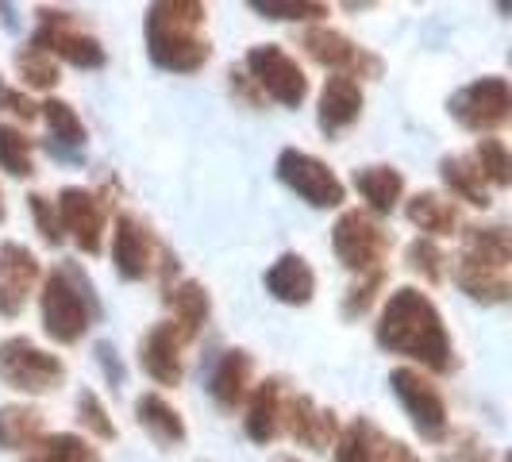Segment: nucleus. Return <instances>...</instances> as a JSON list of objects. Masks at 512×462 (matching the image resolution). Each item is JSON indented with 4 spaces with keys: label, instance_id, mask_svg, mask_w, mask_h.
Instances as JSON below:
<instances>
[{
    "label": "nucleus",
    "instance_id": "f257e3e1",
    "mask_svg": "<svg viewBox=\"0 0 512 462\" xmlns=\"http://www.w3.org/2000/svg\"><path fill=\"white\" fill-rule=\"evenodd\" d=\"M378 347L409 359L432 374H451L455 370V339L443 324V312L436 308V301L412 285H401L385 297L378 328H374Z\"/></svg>",
    "mask_w": 512,
    "mask_h": 462
},
{
    "label": "nucleus",
    "instance_id": "f03ea898",
    "mask_svg": "<svg viewBox=\"0 0 512 462\" xmlns=\"http://www.w3.org/2000/svg\"><path fill=\"white\" fill-rule=\"evenodd\" d=\"M208 8L201 0H158L147 8V54L158 70L197 74L212 58L205 39Z\"/></svg>",
    "mask_w": 512,
    "mask_h": 462
},
{
    "label": "nucleus",
    "instance_id": "7ed1b4c3",
    "mask_svg": "<svg viewBox=\"0 0 512 462\" xmlns=\"http://www.w3.org/2000/svg\"><path fill=\"white\" fill-rule=\"evenodd\" d=\"M101 312V297L77 262H62L43 278L39 316H43V332L51 335L54 343H62V347L81 343V335L101 320Z\"/></svg>",
    "mask_w": 512,
    "mask_h": 462
},
{
    "label": "nucleus",
    "instance_id": "20e7f679",
    "mask_svg": "<svg viewBox=\"0 0 512 462\" xmlns=\"http://www.w3.org/2000/svg\"><path fill=\"white\" fill-rule=\"evenodd\" d=\"M0 382L16 393L39 397L66 382V362L27 335H8L0 339Z\"/></svg>",
    "mask_w": 512,
    "mask_h": 462
},
{
    "label": "nucleus",
    "instance_id": "39448f33",
    "mask_svg": "<svg viewBox=\"0 0 512 462\" xmlns=\"http://www.w3.org/2000/svg\"><path fill=\"white\" fill-rule=\"evenodd\" d=\"M35 16H39V24H35V35H31L27 47L51 54V58H62V62H70L77 70H101L104 62H108L101 39L81 31L70 8H39Z\"/></svg>",
    "mask_w": 512,
    "mask_h": 462
},
{
    "label": "nucleus",
    "instance_id": "423d86ee",
    "mask_svg": "<svg viewBox=\"0 0 512 462\" xmlns=\"http://www.w3.org/2000/svg\"><path fill=\"white\" fill-rule=\"evenodd\" d=\"M332 251L351 274L362 278V274L385 270V258L393 251V235H389L370 212L347 208L332 228Z\"/></svg>",
    "mask_w": 512,
    "mask_h": 462
},
{
    "label": "nucleus",
    "instance_id": "0eeeda50",
    "mask_svg": "<svg viewBox=\"0 0 512 462\" xmlns=\"http://www.w3.org/2000/svg\"><path fill=\"white\" fill-rule=\"evenodd\" d=\"M447 112L459 120V128L474 131V135H493L509 124L512 116V89L505 77L489 74L478 77L470 85H462L459 93H451L447 101Z\"/></svg>",
    "mask_w": 512,
    "mask_h": 462
},
{
    "label": "nucleus",
    "instance_id": "6e6552de",
    "mask_svg": "<svg viewBox=\"0 0 512 462\" xmlns=\"http://www.w3.org/2000/svg\"><path fill=\"white\" fill-rule=\"evenodd\" d=\"M389 389L401 401V409L409 412L412 428L420 436L432 439V443L447 439L451 416H447V401L432 378H424L416 366H397V370H389Z\"/></svg>",
    "mask_w": 512,
    "mask_h": 462
},
{
    "label": "nucleus",
    "instance_id": "1a4fd4ad",
    "mask_svg": "<svg viewBox=\"0 0 512 462\" xmlns=\"http://www.w3.org/2000/svg\"><path fill=\"white\" fill-rule=\"evenodd\" d=\"M274 170H278L282 185H289V189L312 208H339L347 201V185H343L339 174H335L324 158H316V154L285 147V151L278 154V166H274Z\"/></svg>",
    "mask_w": 512,
    "mask_h": 462
},
{
    "label": "nucleus",
    "instance_id": "9d476101",
    "mask_svg": "<svg viewBox=\"0 0 512 462\" xmlns=\"http://www.w3.org/2000/svg\"><path fill=\"white\" fill-rule=\"evenodd\" d=\"M58 224L62 235H70L85 255H101L104 231H108V197L89 185H66L58 189Z\"/></svg>",
    "mask_w": 512,
    "mask_h": 462
},
{
    "label": "nucleus",
    "instance_id": "9b49d317",
    "mask_svg": "<svg viewBox=\"0 0 512 462\" xmlns=\"http://www.w3.org/2000/svg\"><path fill=\"white\" fill-rule=\"evenodd\" d=\"M247 77L258 85V93L274 97L285 108H301L308 97V77L297 66L293 54H285L278 43H258L247 51Z\"/></svg>",
    "mask_w": 512,
    "mask_h": 462
},
{
    "label": "nucleus",
    "instance_id": "f8f14e48",
    "mask_svg": "<svg viewBox=\"0 0 512 462\" xmlns=\"http://www.w3.org/2000/svg\"><path fill=\"white\" fill-rule=\"evenodd\" d=\"M301 47L312 62H320L324 70H332V74H343V77H378L382 74V58L374 51H366L362 43H355L351 35H343V31H335L328 24H316V27H305L301 31Z\"/></svg>",
    "mask_w": 512,
    "mask_h": 462
},
{
    "label": "nucleus",
    "instance_id": "ddd939ff",
    "mask_svg": "<svg viewBox=\"0 0 512 462\" xmlns=\"http://www.w3.org/2000/svg\"><path fill=\"white\" fill-rule=\"evenodd\" d=\"M166 255V247L154 239V231L135 216V212H120L116 216V231H112V262L116 274L124 282H143L158 270V262Z\"/></svg>",
    "mask_w": 512,
    "mask_h": 462
},
{
    "label": "nucleus",
    "instance_id": "4468645a",
    "mask_svg": "<svg viewBox=\"0 0 512 462\" xmlns=\"http://www.w3.org/2000/svg\"><path fill=\"white\" fill-rule=\"evenodd\" d=\"M335 462H424L409 443L385 436L370 416H355L335 439Z\"/></svg>",
    "mask_w": 512,
    "mask_h": 462
},
{
    "label": "nucleus",
    "instance_id": "2eb2a0df",
    "mask_svg": "<svg viewBox=\"0 0 512 462\" xmlns=\"http://www.w3.org/2000/svg\"><path fill=\"white\" fill-rule=\"evenodd\" d=\"M39 282H43V266L35 251L16 239L0 243V316L4 320H16L24 312Z\"/></svg>",
    "mask_w": 512,
    "mask_h": 462
},
{
    "label": "nucleus",
    "instance_id": "dca6fc26",
    "mask_svg": "<svg viewBox=\"0 0 512 462\" xmlns=\"http://www.w3.org/2000/svg\"><path fill=\"white\" fill-rule=\"evenodd\" d=\"M282 432L308 451H328L339 439V420L332 409L316 405L308 393H285L282 401Z\"/></svg>",
    "mask_w": 512,
    "mask_h": 462
},
{
    "label": "nucleus",
    "instance_id": "f3484780",
    "mask_svg": "<svg viewBox=\"0 0 512 462\" xmlns=\"http://www.w3.org/2000/svg\"><path fill=\"white\" fill-rule=\"evenodd\" d=\"M181 351H185L181 332L170 320H162V324H154L151 332L139 339V366L147 370V378L154 385H181V378H185Z\"/></svg>",
    "mask_w": 512,
    "mask_h": 462
},
{
    "label": "nucleus",
    "instance_id": "a211bd4d",
    "mask_svg": "<svg viewBox=\"0 0 512 462\" xmlns=\"http://www.w3.org/2000/svg\"><path fill=\"white\" fill-rule=\"evenodd\" d=\"M362 104H366V97H362V81L332 74L328 81H324V89H320L316 124H320V131H324L328 139H335V135H343V131L359 120Z\"/></svg>",
    "mask_w": 512,
    "mask_h": 462
},
{
    "label": "nucleus",
    "instance_id": "6ab92c4d",
    "mask_svg": "<svg viewBox=\"0 0 512 462\" xmlns=\"http://www.w3.org/2000/svg\"><path fill=\"white\" fill-rule=\"evenodd\" d=\"M162 301L166 308L174 312L170 316V324L181 332L185 343H193L201 328L208 324V312H212V297H208V289L197 278H181V282H170L166 285V293H162Z\"/></svg>",
    "mask_w": 512,
    "mask_h": 462
},
{
    "label": "nucleus",
    "instance_id": "aec40b11",
    "mask_svg": "<svg viewBox=\"0 0 512 462\" xmlns=\"http://www.w3.org/2000/svg\"><path fill=\"white\" fill-rule=\"evenodd\" d=\"M266 293L274 297V301H282V305H308L312 297H316V274H312V266H308L305 255H297V251H285L270 270H266Z\"/></svg>",
    "mask_w": 512,
    "mask_h": 462
},
{
    "label": "nucleus",
    "instance_id": "412c9836",
    "mask_svg": "<svg viewBox=\"0 0 512 462\" xmlns=\"http://www.w3.org/2000/svg\"><path fill=\"white\" fill-rule=\"evenodd\" d=\"M251 374H255V359H251L243 347L224 351L220 362H216V370H212V378H208L212 401L224 412H231L235 405H243V401L251 397Z\"/></svg>",
    "mask_w": 512,
    "mask_h": 462
},
{
    "label": "nucleus",
    "instance_id": "4be33fe9",
    "mask_svg": "<svg viewBox=\"0 0 512 462\" xmlns=\"http://www.w3.org/2000/svg\"><path fill=\"white\" fill-rule=\"evenodd\" d=\"M282 401H285L282 378H266V382L251 393V401H247L243 424H247V436L255 439V443H262V447L274 443L278 432H282Z\"/></svg>",
    "mask_w": 512,
    "mask_h": 462
},
{
    "label": "nucleus",
    "instance_id": "5701e85b",
    "mask_svg": "<svg viewBox=\"0 0 512 462\" xmlns=\"http://www.w3.org/2000/svg\"><path fill=\"white\" fill-rule=\"evenodd\" d=\"M405 216L412 228L424 231V239H447L459 228V208L451 205V197H443L436 189H420L405 201Z\"/></svg>",
    "mask_w": 512,
    "mask_h": 462
},
{
    "label": "nucleus",
    "instance_id": "b1692460",
    "mask_svg": "<svg viewBox=\"0 0 512 462\" xmlns=\"http://www.w3.org/2000/svg\"><path fill=\"white\" fill-rule=\"evenodd\" d=\"M39 116L51 128L47 151H54L58 158H81V151H85V124L74 112V104L62 101V97H47L39 104Z\"/></svg>",
    "mask_w": 512,
    "mask_h": 462
},
{
    "label": "nucleus",
    "instance_id": "393cba45",
    "mask_svg": "<svg viewBox=\"0 0 512 462\" xmlns=\"http://www.w3.org/2000/svg\"><path fill=\"white\" fill-rule=\"evenodd\" d=\"M135 420H139V428H143L158 447H178V443H185V436H189L181 412L174 409L162 393H143V397L135 401Z\"/></svg>",
    "mask_w": 512,
    "mask_h": 462
},
{
    "label": "nucleus",
    "instance_id": "a878e982",
    "mask_svg": "<svg viewBox=\"0 0 512 462\" xmlns=\"http://www.w3.org/2000/svg\"><path fill=\"white\" fill-rule=\"evenodd\" d=\"M455 282L459 289L478 301V305H505L512 297V278L509 270H497V266H482V262H470V258H459L455 262Z\"/></svg>",
    "mask_w": 512,
    "mask_h": 462
},
{
    "label": "nucleus",
    "instance_id": "bb28decb",
    "mask_svg": "<svg viewBox=\"0 0 512 462\" xmlns=\"http://www.w3.org/2000/svg\"><path fill=\"white\" fill-rule=\"evenodd\" d=\"M355 189L374 216H389L405 201V174L397 166H362L355 170Z\"/></svg>",
    "mask_w": 512,
    "mask_h": 462
},
{
    "label": "nucleus",
    "instance_id": "cd10ccee",
    "mask_svg": "<svg viewBox=\"0 0 512 462\" xmlns=\"http://www.w3.org/2000/svg\"><path fill=\"white\" fill-rule=\"evenodd\" d=\"M470 262H482V266H497V270H509L512 266V235L505 224H470L462 231V255Z\"/></svg>",
    "mask_w": 512,
    "mask_h": 462
},
{
    "label": "nucleus",
    "instance_id": "c85d7f7f",
    "mask_svg": "<svg viewBox=\"0 0 512 462\" xmlns=\"http://www.w3.org/2000/svg\"><path fill=\"white\" fill-rule=\"evenodd\" d=\"M439 178H443L447 193H451L455 201H466V205H474V208L493 205L486 178L478 174V166L470 162V154H443V158H439Z\"/></svg>",
    "mask_w": 512,
    "mask_h": 462
},
{
    "label": "nucleus",
    "instance_id": "c756f323",
    "mask_svg": "<svg viewBox=\"0 0 512 462\" xmlns=\"http://www.w3.org/2000/svg\"><path fill=\"white\" fill-rule=\"evenodd\" d=\"M47 436V416L35 405H0V451H31Z\"/></svg>",
    "mask_w": 512,
    "mask_h": 462
},
{
    "label": "nucleus",
    "instance_id": "7c9ffc66",
    "mask_svg": "<svg viewBox=\"0 0 512 462\" xmlns=\"http://www.w3.org/2000/svg\"><path fill=\"white\" fill-rule=\"evenodd\" d=\"M24 462H101V451L85 436L74 432H51L35 443V451Z\"/></svg>",
    "mask_w": 512,
    "mask_h": 462
},
{
    "label": "nucleus",
    "instance_id": "2f4dec72",
    "mask_svg": "<svg viewBox=\"0 0 512 462\" xmlns=\"http://www.w3.org/2000/svg\"><path fill=\"white\" fill-rule=\"evenodd\" d=\"M0 170L12 178L35 174V143L16 124H0Z\"/></svg>",
    "mask_w": 512,
    "mask_h": 462
},
{
    "label": "nucleus",
    "instance_id": "473e14b6",
    "mask_svg": "<svg viewBox=\"0 0 512 462\" xmlns=\"http://www.w3.org/2000/svg\"><path fill=\"white\" fill-rule=\"evenodd\" d=\"M470 162L478 166V174L486 178V185H493V189H509L512 158H509L505 139H493V135L478 139V147H474V154H470Z\"/></svg>",
    "mask_w": 512,
    "mask_h": 462
},
{
    "label": "nucleus",
    "instance_id": "72a5a7b5",
    "mask_svg": "<svg viewBox=\"0 0 512 462\" xmlns=\"http://www.w3.org/2000/svg\"><path fill=\"white\" fill-rule=\"evenodd\" d=\"M258 16L266 20H282V24H324L328 16V4H316V0H251Z\"/></svg>",
    "mask_w": 512,
    "mask_h": 462
},
{
    "label": "nucleus",
    "instance_id": "f704fd0d",
    "mask_svg": "<svg viewBox=\"0 0 512 462\" xmlns=\"http://www.w3.org/2000/svg\"><path fill=\"white\" fill-rule=\"evenodd\" d=\"M405 262H409L412 274H420V282L428 285H439L443 278H447V262L451 258L443 255V247H439L436 239H412L409 247H405Z\"/></svg>",
    "mask_w": 512,
    "mask_h": 462
},
{
    "label": "nucleus",
    "instance_id": "c9c22d12",
    "mask_svg": "<svg viewBox=\"0 0 512 462\" xmlns=\"http://www.w3.org/2000/svg\"><path fill=\"white\" fill-rule=\"evenodd\" d=\"M77 424H81L93 439H101V443H112V439L120 436L116 420L108 416L104 401L93 393V389H81V393H77Z\"/></svg>",
    "mask_w": 512,
    "mask_h": 462
},
{
    "label": "nucleus",
    "instance_id": "e433bc0d",
    "mask_svg": "<svg viewBox=\"0 0 512 462\" xmlns=\"http://www.w3.org/2000/svg\"><path fill=\"white\" fill-rule=\"evenodd\" d=\"M16 74L27 89H39V93H51L58 85V66H54L51 54L35 51V47H24L16 51Z\"/></svg>",
    "mask_w": 512,
    "mask_h": 462
},
{
    "label": "nucleus",
    "instance_id": "4c0bfd02",
    "mask_svg": "<svg viewBox=\"0 0 512 462\" xmlns=\"http://www.w3.org/2000/svg\"><path fill=\"white\" fill-rule=\"evenodd\" d=\"M382 289H385V270L362 274L359 282L343 293V316H347V320H359V316H366V312L374 308V301H378V293H382Z\"/></svg>",
    "mask_w": 512,
    "mask_h": 462
},
{
    "label": "nucleus",
    "instance_id": "58836bf2",
    "mask_svg": "<svg viewBox=\"0 0 512 462\" xmlns=\"http://www.w3.org/2000/svg\"><path fill=\"white\" fill-rule=\"evenodd\" d=\"M27 208H31V220H35V228H39V235H43V243L58 247L66 235H62L58 208H54L51 197H43V193H27Z\"/></svg>",
    "mask_w": 512,
    "mask_h": 462
},
{
    "label": "nucleus",
    "instance_id": "ea45409f",
    "mask_svg": "<svg viewBox=\"0 0 512 462\" xmlns=\"http://www.w3.org/2000/svg\"><path fill=\"white\" fill-rule=\"evenodd\" d=\"M0 112H8V116H16L20 124H31V120L39 116V104L31 101L27 93H20L16 85H8V81H0Z\"/></svg>",
    "mask_w": 512,
    "mask_h": 462
},
{
    "label": "nucleus",
    "instance_id": "a19ab883",
    "mask_svg": "<svg viewBox=\"0 0 512 462\" xmlns=\"http://www.w3.org/2000/svg\"><path fill=\"white\" fill-rule=\"evenodd\" d=\"M97 362H101V370H104V378H108V382L124 385V378H128V374H124V362H120L116 347H112L108 339H101V343H97Z\"/></svg>",
    "mask_w": 512,
    "mask_h": 462
},
{
    "label": "nucleus",
    "instance_id": "79ce46f5",
    "mask_svg": "<svg viewBox=\"0 0 512 462\" xmlns=\"http://www.w3.org/2000/svg\"><path fill=\"white\" fill-rule=\"evenodd\" d=\"M439 462H497V459H493V451H489L486 443H474V439H466L462 447H455L451 455H443Z\"/></svg>",
    "mask_w": 512,
    "mask_h": 462
},
{
    "label": "nucleus",
    "instance_id": "37998d69",
    "mask_svg": "<svg viewBox=\"0 0 512 462\" xmlns=\"http://www.w3.org/2000/svg\"><path fill=\"white\" fill-rule=\"evenodd\" d=\"M228 77H231V93H239L247 104H258V97H262V93H258V85L251 81V77L243 74V70H231Z\"/></svg>",
    "mask_w": 512,
    "mask_h": 462
},
{
    "label": "nucleus",
    "instance_id": "c03bdc74",
    "mask_svg": "<svg viewBox=\"0 0 512 462\" xmlns=\"http://www.w3.org/2000/svg\"><path fill=\"white\" fill-rule=\"evenodd\" d=\"M4 216H8V205H4V189H0V224H4Z\"/></svg>",
    "mask_w": 512,
    "mask_h": 462
},
{
    "label": "nucleus",
    "instance_id": "a18cd8bd",
    "mask_svg": "<svg viewBox=\"0 0 512 462\" xmlns=\"http://www.w3.org/2000/svg\"><path fill=\"white\" fill-rule=\"evenodd\" d=\"M278 462H297V459H293V455H285V459H278Z\"/></svg>",
    "mask_w": 512,
    "mask_h": 462
}]
</instances>
